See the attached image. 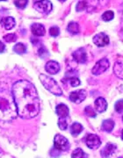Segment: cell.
<instances>
[{"instance_id": "52a82bcc", "label": "cell", "mask_w": 123, "mask_h": 158, "mask_svg": "<svg viewBox=\"0 0 123 158\" xmlns=\"http://www.w3.org/2000/svg\"><path fill=\"white\" fill-rule=\"evenodd\" d=\"M85 144L91 149H97L100 147L101 140L97 135L90 134L85 138Z\"/></svg>"}, {"instance_id": "d4e9b609", "label": "cell", "mask_w": 123, "mask_h": 158, "mask_svg": "<svg viewBox=\"0 0 123 158\" xmlns=\"http://www.w3.org/2000/svg\"><path fill=\"white\" fill-rule=\"evenodd\" d=\"M68 81H69L70 85L72 86V87H77V86H78V85L81 84L80 80H79L78 77H70L68 78Z\"/></svg>"}, {"instance_id": "5bb4252c", "label": "cell", "mask_w": 123, "mask_h": 158, "mask_svg": "<svg viewBox=\"0 0 123 158\" xmlns=\"http://www.w3.org/2000/svg\"><path fill=\"white\" fill-rule=\"evenodd\" d=\"M31 31L34 36H37V37H41L45 34L44 26L40 23H34L31 26Z\"/></svg>"}, {"instance_id": "484cf974", "label": "cell", "mask_w": 123, "mask_h": 158, "mask_svg": "<svg viewBox=\"0 0 123 158\" xmlns=\"http://www.w3.org/2000/svg\"><path fill=\"white\" fill-rule=\"evenodd\" d=\"M58 127L61 130H66L68 127V121L66 118H58Z\"/></svg>"}, {"instance_id": "e0dca14e", "label": "cell", "mask_w": 123, "mask_h": 158, "mask_svg": "<svg viewBox=\"0 0 123 158\" xmlns=\"http://www.w3.org/2000/svg\"><path fill=\"white\" fill-rule=\"evenodd\" d=\"M1 25L6 30H11L15 26V19L12 17H5L1 19Z\"/></svg>"}, {"instance_id": "ac0fdd59", "label": "cell", "mask_w": 123, "mask_h": 158, "mask_svg": "<svg viewBox=\"0 0 123 158\" xmlns=\"http://www.w3.org/2000/svg\"><path fill=\"white\" fill-rule=\"evenodd\" d=\"M113 127H114V121L112 119H106L103 121V123L101 125L102 130L105 132H107V133L112 132Z\"/></svg>"}, {"instance_id": "d590c367", "label": "cell", "mask_w": 123, "mask_h": 158, "mask_svg": "<svg viewBox=\"0 0 123 158\" xmlns=\"http://www.w3.org/2000/svg\"><path fill=\"white\" fill-rule=\"evenodd\" d=\"M121 140L123 141V130L121 131Z\"/></svg>"}, {"instance_id": "44dd1931", "label": "cell", "mask_w": 123, "mask_h": 158, "mask_svg": "<svg viewBox=\"0 0 123 158\" xmlns=\"http://www.w3.org/2000/svg\"><path fill=\"white\" fill-rule=\"evenodd\" d=\"M67 30L70 34L75 35V34H78L79 31H80V27H79V25L77 22H70L68 25Z\"/></svg>"}, {"instance_id": "83f0119b", "label": "cell", "mask_w": 123, "mask_h": 158, "mask_svg": "<svg viewBox=\"0 0 123 158\" xmlns=\"http://www.w3.org/2000/svg\"><path fill=\"white\" fill-rule=\"evenodd\" d=\"M84 113L88 116V117H91V118H94L96 117V112L94 111V109L91 107V106H86L84 109Z\"/></svg>"}, {"instance_id": "8992f818", "label": "cell", "mask_w": 123, "mask_h": 158, "mask_svg": "<svg viewBox=\"0 0 123 158\" xmlns=\"http://www.w3.org/2000/svg\"><path fill=\"white\" fill-rule=\"evenodd\" d=\"M34 8L40 12L44 13V14H48L52 11L53 6L51 4L50 1L49 0H39L34 2Z\"/></svg>"}, {"instance_id": "cb8c5ba5", "label": "cell", "mask_w": 123, "mask_h": 158, "mask_svg": "<svg viewBox=\"0 0 123 158\" xmlns=\"http://www.w3.org/2000/svg\"><path fill=\"white\" fill-rule=\"evenodd\" d=\"M102 19L104 21H111L114 18V13L112 11H106L102 14Z\"/></svg>"}, {"instance_id": "1f68e13d", "label": "cell", "mask_w": 123, "mask_h": 158, "mask_svg": "<svg viewBox=\"0 0 123 158\" xmlns=\"http://www.w3.org/2000/svg\"><path fill=\"white\" fill-rule=\"evenodd\" d=\"M87 9V6H86V3L84 2V0H82V1H79L77 5V11H84V10H86Z\"/></svg>"}, {"instance_id": "4dcf8cb0", "label": "cell", "mask_w": 123, "mask_h": 158, "mask_svg": "<svg viewBox=\"0 0 123 158\" xmlns=\"http://www.w3.org/2000/svg\"><path fill=\"white\" fill-rule=\"evenodd\" d=\"M114 108H115V111L119 113H123V100H119L115 103V106H114Z\"/></svg>"}, {"instance_id": "9c48e42d", "label": "cell", "mask_w": 123, "mask_h": 158, "mask_svg": "<svg viewBox=\"0 0 123 158\" xmlns=\"http://www.w3.org/2000/svg\"><path fill=\"white\" fill-rule=\"evenodd\" d=\"M86 98V92L84 90H78L72 91L70 94V100L75 104H80L84 101Z\"/></svg>"}, {"instance_id": "836d02e7", "label": "cell", "mask_w": 123, "mask_h": 158, "mask_svg": "<svg viewBox=\"0 0 123 158\" xmlns=\"http://www.w3.org/2000/svg\"><path fill=\"white\" fill-rule=\"evenodd\" d=\"M5 49H6V46L3 42L0 41V53H3L5 51Z\"/></svg>"}, {"instance_id": "6da1fadb", "label": "cell", "mask_w": 123, "mask_h": 158, "mask_svg": "<svg viewBox=\"0 0 123 158\" xmlns=\"http://www.w3.org/2000/svg\"><path fill=\"white\" fill-rule=\"evenodd\" d=\"M11 94L16 104L18 115L23 118H33L40 111V102L37 90L32 83L27 80L17 81Z\"/></svg>"}, {"instance_id": "d6986e66", "label": "cell", "mask_w": 123, "mask_h": 158, "mask_svg": "<svg viewBox=\"0 0 123 158\" xmlns=\"http://www.w3.org/2000/svg\"><path fill=\"white\" fill-rule=\"evenodd\" d=\"M113 71L115 76L123 80V62H116L113 66Z\"/></svg>"}, {"instance_id": "74e56055", "label": "cell", "mask_w": 123, "mask_h": 158, "mask_svg": "<svg viewBox=\"0 0 123 158\" xmlns=\"http://www.w3.org/2000/svg\"><path fill=\"white\" fill-rule=\"evenodd\" d=\"M0 1H7V0H0Z\"/></svg>"}, {"instance_id": "4fadbf2b", "label": "cell", "mask_w": 123, "mask_h": 158, "mask_svg": "<svg viewBox=\"0 0 123 158\" xmlns=\"http://www.w3.org/2000/svg\"><path fill=\"white\" fill-rule=\"evenodd\" d=\"M60 64L56 61H49L47 62L45 69L47 72H49L51 75H56L60 71Z\"/></svg>"}, {"instance_id": "603a6c76", "label": "cell", "mask_w": 123, "mask_h": 158, "mask_svg": "<svg viewBox=\"0 0 123 158\" xmlns=\"http://www.w3.org/2000/svg\"><path fill=\"white\" fill-rule=\"evenodd\" d=\"M13 50L17 54H25L27 52V46L24 43H17L16 45L13 47Z\"/></svg>"}, {"instance_id": "5b68a950", "label": "cell", "mask_w": 123, "mask_h": 158, "mask_svg": "<svg viewBox=\"0 0 123 158\" xmlns=\"http://www.w3.org/2000/svg\"><path fill=\"white\" fill-rule=\"evenodd\" d=\"M110 67V62L106 59V58H102L99 62H96L94 67L91 69V72L95 76L101 75L104 72H106V70Z\"/></svg>"}, {"instance_id": "ba28073f", "label": "cell", "mask_w": 123, "mask_h": 158, "mask_svg": "<svg viewBox=\"0 0 123 158\" xmlns=\"http://www.w3.org/2000/svg\"><path fill=\"white\" fill-rule=\"evenodd\" d=\"M87 6V11H91L94 9L96 10H100V8L105 7L108 5L109 0H84Z\"/></svg>"}, {"instance_id": "ffe728a7", "label": "cell", "mask_w": 123, "mask_h": 158, "mask_svg": "<svg viewBox=\"0 0 123 158\" xmlns=\"http://www.w3.org/2000/svg\"><path fill=\"white\" fill-rule=\"evenodd\" d=\"M83 129H84V127H83L82 125L80 123H78V122H75L70 127V134L73 136L78 135L80 133H82Z\"/></svg>"}, {"instance_id": "7a4b0ae2", "label": "cell", "mask_w": 123, "mask_h": 158, "mask_svg": "<svg viewBox=\"0 0 123 158\" xmlns=\"http://www.w3.org/2000/svg\"><path fill=\"white\" fill-rule=\"evenodd\" d=\"M17 116V106L12 94L7 90L0 91V120L11 121Z\"/></svg>"}, {"instance_id": "f1b7e54d", "label": "cell", "mask_w": 123, "mask_h": 158, "mask_svg": "<svg viewBox=\"0 0 123 158\" xmlns=\"http://www.w3.org/2000/svg\"><path fill=\"white\" fill-rule=\"evenodd\" d=\"M4 40L6 42H14L17 40V35L14 34H8L4 36Z\"/></svg>"}, {"instance_id": "3957f363", "label": "cell", "mask_w": 123, "mask_h": 158, "mask_svg": "<svg viewBox=\"0 0 123 158\" xmlns=\"http://www.w3.org/2000/svg\"><path fill=\"white\" fill-rule=\"evenodd\" d=\"M40 80L41 84L49 91L56 96H62V90L54 78H51L46 75H40Z\"/></svg>"}, {"instance_id": "8fae6325", "label": "cell", "mask_w": 123, "mask_h": 158, "mask_svg": "<svg viewBox=\"0 0 123 158\" xmlns=\"http://www.w3.org/2000/svg\"><path fill=\"white\" fill-rule=\"evenodd\" d=\"M117 150V146L114 143H107L101 150V156L104 158H109L114 155Z\"/></svg>"}, {"instance_id": "d6a6232c", "label": "cell", "mask_w": 123, "mask_h": 158, "mask_svg": "<svg viewBox=\"0 0 123 158\" xmlns=\"http://www.w3.org/2000/svg\"><path fill=\"white\" fill-rule=\"evenodd\" d=\"M38 54H39V56L40 57H45L46 56L49 55V52H48L47 48L45 47H40L39 50H38Z\"/></svg>"}, {"instance_id": "4316f807", "label": "cell", "mask_w": 123, "mask_h": 158, "mask_svg": "<svg viewBox=\"0 0 123 158\" xmlns=\"http://www.w3.org/2000/svg\"><path fill=\"white\" fill-rule=\"evenodd\" d=\"M14 5L19 9H24L28 6V0H13Z\"/></svg>"}, {"instance_id": "9a60e30c", "label": "cell", "mask_w": 123, "mask_h": 158, "mask_svg": "<svg viewBox=\"0 0 123 158\" xmlns=\"http://www.w3.org/2000/svg\"><path fill=\"white\" fill-rule=\"evenodd\" d=\"M95 105V109L98 113H104L107 108V102L104 98H98L94 102Z\"/></svg>"}, {"instance_id": "277c9868", "label": "cell", "mask_w": 123, "mask_h": 158, "mask_svg": "<svg viewBox=\"0 0 123 158\" xmlns=\"http://www.w3.org/2000/svg\"><path fill=\"white\" fill-rule=\"evenodd\" d=\"M54 146L60 151H67L70 147V144L66 137L58 134L54 138Z\"/></svg>"}, {"instance_id": "30bf717a", "label": "cell", "mask_w": 123, "mask_h": 158, "mask_svg": "<svg viewBox=\"0 0 123 158\" xmlns=\"http://www.w3.org/2000/svg\"><path fill=\"white\" fill-rule=\"evenodd\" d=\"M93 42L98 47H105L109 44V37L104 33H100L93 37Z\"/></svg>"}, {"instance_id": "7402d4cb", "label": "cell", "mask_w": 123, "mask_h": 158, "mask_svg": "<svg viewBox=\"0 0 123 158\" xmlns=\"http://www.w3.org/2000/svg\"><path fill=\"white\" fill-rule=\"evenodd\" d=\"M71 158H88V155L82 148H78L71 154Z\"/></svg>"}, {"instance_id": "f546056e", "label": "cell", "mask_w": 123, "mask_h": 158, "mask_svg": "<svg viewBox=\"0 0 123 158\" xmlns=\"http://www.w3.org/2000/svg\"><path fill=\"white\" fill-rule=\"evenodd\" d=\"M49 34L52 37H56V36H58L60 34V29H59L58 27L54 26V27H52L49 29Z\"/></svg>"}, {"instance_id": "7c38bea8", "label": "cell", "mask_w": 123, "mask_h": 158, "mask_svg": "<svg viewBox=\"0 0 123 158\" xmlns=\"http://www.w3.org/2000/svg\"><path fill=\"white\" fill-rule=\"evenodd\" d=\"M74 60L78 63H85L87 62V55L83 48H78L72 54Z\"/></svg>"}, {"instance_id": "8d00e7d4", "label": "cell", "mask_w": 123, "mask_h": 158, "mask_svg": "<svg viewBox=\"0 0 123 158\" xmlns=\"http://www.w3.org/2000/svg\"><path fill=\"white\" fill-rule=\"evenodd\" d=\"M60 2H64V1H66V0H59Z\"/></svg>"}, {"instance_id": "2e32d148", "label": "cell", "mask_w": 123, "mask_h": 158, "mask_svg": "<svg viewBox=\"0 0 123 158\" xmlns=\"http://www.w3.org/2000/svg\"><path fill=\"white\" fill-rule=\"evenodd\" d=\"M56 114L59 118H67L70 113V109L64 104H59L56 108Z\"/></svg>"}, {"instance_id": "ab89813d", "label": "cell", "mask_w": 123, "mask_h": 158, "mask_svg": "<svg viewBox=\"0 0 123 158\" xmlns=\"http://www.w3.org/2000/svg\"><path fill=\"white\" fill-rule=\"evenodd\" d=\"M122 120H123V117H122Z\"/></svg>"}, {"instance_id": "e575fe53", "label": "cell", "mask_w": 123, "mask_h": 158, "mask_svg": "<svg viewBox=\"0 0 123 158\" xmlns=\"http://www.w3.org/2000/svg\"><path fill=\"white\" fill-rule=\"evenodd\" d=\"M121 30H122V33H123V14H122V17H121Z\"/></svg>"}, {"instance_id": "f35d334b", "label": "cell", "mask_w": 123, "mask_h": 158, "mask_svg": "<svg viewBox=\"0 0 123 158\" xmlns=\"http://www.w3.org/2000/svg\"><path fill=\"white\" fill-rule=\"evenodd\" d=\"M118 158H123V157H118Z\"/></svg>"}]
</instances>
